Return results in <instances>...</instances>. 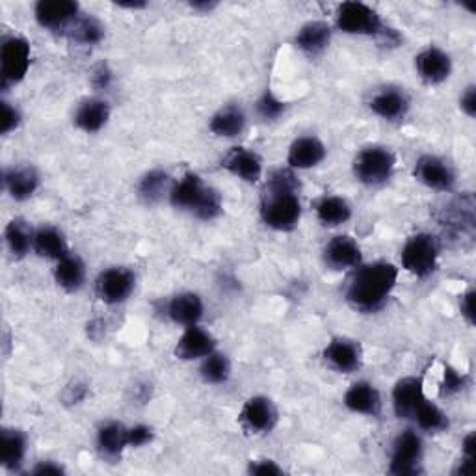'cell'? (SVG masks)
<instances>
[{
	"instance_id": "obj_1",
	"label": "cell",
	"mask_w": 476,
	"mask_h": 476,
	"mask_svg": "<svg viewBox=\"0 0 476 476\" xmlns=\"http://www.w3.org/2000/svg\"><path fill=\"white\" fill-rule=\"evenodd\" d=\"M261 220L273 231L289 233L302 220L300 184L294 170H273L261 195Z\"/></svg>"
},
{
	"instance_id": "obj_2",
	"label": "cell",
	"mask_w": 476,
	"mask_h": 476,
	"mask_svg": "<svg viewBox=\"0 0 476 476\" xmlns=\"http://www.w3.org/2000/svg\"><path fill=\"white\" fill-rule=\"evenodd\" d=\"M399 282V268L387 261L360 264L346 287V302L363 312L378 311Z\"/></svg>"
},
{
	"instance_id": "obj_3",
	"label": "cell",
	"mask_w": 476,
	"mask_h": 476,
	"mask_svg": "<svg viewBox=\"0 0 476 476\" xmlns=\"http://www.w3.org/2000/svg\"><path fill=\"white\" fill-rule=\"evenodd\" d=\"M170 203L177 211L188 213L197 220L211 222L222 214L223 203L216 188L207 184L197 174H184L170 190Z\"/></svg>"
},
{
	"instance_id": "obj_4",
	"label": "cell",
	"mask_w": 476,
	"mask_h": 476,
	"mask_svg": "<svg viewBox=\"0 0 476 476\" xmlns=\"http://www.w3.org/2000/svg\"><path fill=\"white\" fill-rule=\"evenodd\" d=\"M396 168V156L389 147L369 145L355 154L352 163V172L355 181L365 186L385 184Z\"/></svg>"
},
{
	"instance_id": "obj_5",
	"label": "cell",
	"mask_w": 476,
	"mask_h": 476,
	"mask_svg": "<svg viewBox=\"0 0 476 476\" xmlns=\"http://www.w3.org/2000/svg\"><path fill=\"white\" fill-rule=\"evenodd\" d=\"M440 252L438 238L430 233H417L408 238L401 252L402 268L422 280L438 270Z\"/></svg>"
},
{
	"instance_id": "obj_6",
	"label": "cell",
	"mask_w": 476,
	"mask_h": 476,
	"mask_svg": "<svg viewBox=\"0 0 476 476\" xmlns=\"http://www.w3.org/2000/svg\"><path fill=\"white\" fill-rule=\"evenodd\" d=\"M337 28L350 35H380L383 34V23L380 14L365 3L348 0L337 6L335 12Z\"/></svg>"
},
{
	"instance_id": "obj_7",
	"label": "cell",
	"mask_w": 476,
	"mask_h": 476,
	"mask_svg": "<svg viewBox=\"0 0 476 476\" xmlns=\"http://www.w3.org/2000/svg\"><path fill=\"white\" fill-rule=\"evenodd\" d=\"M422 438L415 430H404L392 443L389 472L396 476H412L421 472Z\"/></svg>"
},
{
	"instance_id": "obj_8",
	"label": "cell",
	"mask_w": 476,
	"mask_h": 476,
	"mask_svg": "<svg viewBox=\"0 0 476 476\" xmlns=\"http://www.w3.org/2000/svg\"><path fill=\"white\" fill-rule=\"evenodd\" d=\"M0 73H3V86L17 84L28 73L30 67V44L23 35H10L3 42L0 49Z\"/></svg>"
},
{
	"instance_id": "obj_9",
	"label": "cell",
	"mask_w": 476,
	"mask_h": 476,
	"mask_svg": "<svg viewBox=\"0 0 476 476\" xmlns=\"http://www.w3.org/2000/svg\"><path fill=\"white\" fill-rule=\"evenodd\" d=\"M136 287V275L129 268L112 266L103 270L95 282V293L103 303L117 305L129 300Z\"/></svg>"
},
{
	"instance_id": "obj_10",
	"label": "cell",
	"mask_w": 476,
	"mask_h": 476,
	"mask_svg": "<svg viewBox=\"0 0 476 476\" xmlns=\"http://www.w3.org/2000/svg\"><path fill=\"white\" fill-rule=\"evenodd\" d=\"M322 360L330 369L341 374H352L360 371L363 365V348L360 341L333 337L322 352Z\"/></svg>"
},
{
	"instance_id": "obj_11",
	"label": "cell",
	"mask_w": 476,
	"mask_h": 476,
	"mask_svg": "<svg viewBox=\"0 0 476 476\" xmlns=\"http://www.w3.org/2000/svg\"><path fill=\"white\" fill-rule=\"evenodd\" d=\"M78 15H81V6L74 0H39L34 8L37 25L51 32L71 28Z\"/></svg>"
},
{
	"instance_id": "obj_12",
	"label": "cell",
	"mask_w": 476,
	"mask_h": 476,
	"mask_svg": "<svg viewBox=\"0 0 476 476\" xmlns=\"http://www.w3.org/2000/svg\"><path fill=\"white\" fill-rule=\"evenodd\" d=\"M413 175L430 190L451 192L456 186V174L452 166L435 154H422L415 163Z\"/></svg>"
},
{
	"instance_id": "obj_13",
	"label": "cell",
	"mask_w": 476,
	"mask_h": 476,
	"mask_svg": "<svg viewBox=\"0 0 476 476\" xmlns=\"http://www.w3.org/2000/svg\"><path fill=\"white\" fill-rule=\"evenodd\" d=\"M238 421H241L243 428L248 433H270L277 424V408L268 396L257 394L246 401L241 415H238Z\"/></svg>"
},
{
	"instance_id": "obj_14",
	"label": "cell",
	"mask_w": 476,
	"mask_h": 476,
	"mask_svg": "<svg viewBox=\"0 0 476 476\" xmlns=\"http://www.w3.org/2000/svg\"><path fill=\"white\" fill-rule=\"evenodd\" d=\"M415 69L426 84L438 86L452 74V58L447 51L430 45L415 56Z\"/></svg>"
},
{
	"instance_id": "obj_15",
	"label": "cell",
	"mask_w": 476,
	"mask_h": 476,
	"mask_svg": "<svg viewBox=\"0 0 476 476\" xmlns=\"http://www.w3.org/2000/svg\"><path fill=\"white\" fill-rule=\"evenodd\" d=\"M216 350V339L211 332L203 330L200 324L184 328L181 339L175 344V357L181 362H195L205 360L209 353Z\"/></svg>"
},
{
	"instance_id": "obj_16",
	"label": "cell",
	"mask_w": 476,
	"mask_h": 476,
	"mask_svg": "<svg viewBox=\"0 0 476 476\" xmlns=\"http://www.w3.org/2000/svg\"><path fill=\"white\" fill-rule=\"evenodd\" d=\"M424 396V385L422 378L417 376H406L396 382L392 389V410L399 419L413 421L419 406L422 404Z\"/></svg>"
},
{
	"instance_id": "obj_17",
	"label": "cell",
	"mask_w": 476,
	"mask_h": 476,
	"mask_svg": "<svg viewBox=\"0 0 476 476\" xmlns=\"http://www.w3.org/2000/svg\"><path fill=\"white\" fill-rule=\"evenodd\" d=\"M410 104L412 103L404 88L396 86L378 90L369 101V108L372 110V114L385 119V122H401L410 112Z\"/></svg>"
},
{
	"instance_id": "obj_18",
	"label": "cell",
	"mask_w": 476,
	"mask_h": 476,
	"mask_svg": "<svg viewBox=\"0 0 476 476\" xmlns=\"http://www.w3.org/2000/svg\"><path fill=\"white\" fill-rule=\"evenodd\" d=\"M222 168H225L231 175L244 183L255 184L263 179V161L255 151L246 147H233L222 161Z\"/></svg>"
},
{
	"instance_id": "obj_19",
	"label": "cell",
	"mask_w": 476,
	"mask_h": 476,
	"mask_svg": "<svg viewBox=\"0 0 476 476\" xmlns=\"http://www.w3.org/2000/svg\"><path fill=\"white\" fill-rule=\"evenodd\" d=\"M324 263L332 270L357 268L363 263L362 246L350 234H337L324 248Z\"/></svg>"
},
{
	"instance_id": "obj_20",
	"label": "cell",
	"mask_w": 476,
	"mask_h": 476,
	"mask_svg": "<svg viewBox=\"0 0 476 476\" xmlns=\"http://www.w3.org/2000/svg\"><path fill=\"white\" fill-rule=\"evenodd\" d=\"M328 154L324 142L316 136L296 138L287 153V164L291 170H311L319 166Z\"/></svg>"
},
{
	"instance_id": "obj_21",
	"label": "cell",
	"mask_w": 476,
	"mask_h": 476,
	"mask_svg": "<svg viewBox=\"0 0 476 476\" xmlns=\"http://www.w3.org/2000/svg\"><path fill=\"white\" fill-rule=\"evenodd\" d=\"M344 406L352 413L376 417L382 412V394L369 382H355L344 392Z\"/></svg>"
},
{
	"instance_id": "obj_22",
	"label": "cell",
	"mask_w": 476,
	"mask_h": 476,
	"mask_svg": "<svg viewBox=\"0 0 476 476\" xmlns=\"http://www.w3.org/2000/svg\"><path fill=\"white\" fill-rule=\"evenodd\" d=\"M110 114L112 110H110L108 101L99 99V97H90L78 104L73 122L76 129H81L83 133L95 134L108 124Z\"/></svg>"
},
{
	"instance_id": "obj_23",
	"label": "cell",
	"mask_w": 476,
	"mask_h": 476,
	"mask_svg": "<svg viewBox=\"0 0 476 476\" xmlns=\"http://www.w3.org/2000/svg\"><path fill=\"white\" fill-rule=\"evenodd\" d=\"M168 316L170 321L179 324V326H193V324H200V321L203 319V312H205V305L200 294L195 293H181L175 294L170 302H168Z\"/></svg>"
},
{
	"instance_id": "obj_24",
	"label": "cell",
	"mask_w": 476,
	"mask_h": 476,
	"mask_svg": "<svg viewBox=\"0 0 476 476\" xmlns=\"http://www.w3.org/2000/svg\"><path fill=\"white\" fill-rule=\"evenodd\" d=\"M294 44L307 56H321L332 44V26L326 21H309L298 30Z\"/></svg>"
},
{
	"instance_id": "obj_25",
	"label": "cell",
	"mask_w": 476,
	"mask_h": 476,
	"mask_svg": "<svg viewBox=\"0 0 476 476\" xmlns=\"http://www.w3.org/2000/svg\"><path fill=\"white\" fill-rule=\"evenodd\" d=\"M39 184H42V177L34 166H17L6 170L5 174V188L15 202L30 200Z\"/></svg>"
},
{
	"instance_id": "obj_26",
	"label": "cell",
	"mask_w": 476,
	"mask_h": 476,
	"mask_svg": "<svg viewBox=\"0 0 476 476\" xmlns=\"http://www.w3.org/2000/svg\"><path fill=\"white\" fill-rule=\"evenodd\" d=\"M129 447V428L117 421H108L97 430V449L103 458L117 460Z\"/></svg>"
},
{
	"instance_id": "obj_27",
	"label": "cell",
	"mask_w": 476,
	"mask_h": 476,
	"mask_svg": "<svg viewBox=\"0 0 476 476\" xmlns=\"http://www.w3.org/2000/svg\"><path fill=\"white\" fill-rule=\"evenodd\" d=\"M246 122V114L241 106L225 104L211 117L209 129L218 138H236L244 133Z\"/></svg>"
},
{
	"instance_id": "obj_28",
	"label": "cell",
	"mask_w": 476,
	"mask_h": 476,
	"mask_svg": "<svg viewBox=\"0 0 476 476\" xmlns=\"http://www.w3.org/2000/svg\"><path fill=\"white\" fill-rule=\"evenodd\" d=\"M55 282L65 293L81 291L86 283V264H84V261L69 252L65 257H62L56 263Z\"/></svg>"
},
{
	"instance_id": "obj_29",
	"label": "cell",
	"mask_w": 476,
	"mask_h": 476,
	"mask_svg": "<svg viewBox=\"0 0 476 476\" xmlns=\"http://www.w3.org/2000/svg\"><path fill=\"white\" fill-rule=\"evenodd\" d=\"M26 435L15 428H3L0 431V465L5 469H19L26 456Z\"/></svg>"
},
{
	"instance_id": "obj_30",
	"label": "cell",
	"mask_w": 476,
	"mask_h": 476,
	"mask_svg": "<svg viewBox=\"0 0 476 476\" xmlns=\"http://www.w3.org/2000/svg\"><path fill=\"white\" fill-rule=\"evenodd\" d=\"M34 252L44 259L60 261L69 253L64 233L55 225L39 227L34 236Z\"/></svg>"
},
{
	"instance_id": "obj_31",
	"label": "cell",
	"mask_w": 476,
	"mask_h": 476,
	"mask_svg": "<svg viewBox=\"0 0 476 476\" xmlns=\"http://www.w3.org/2000/svg\"><path fill=\"white\" fill-rule=\"evenodd\" d=\"M314 213L324 227H339L352 218V205L341 195H324L314 205Z\"/></svg>"
},
{
	"instance_id": "obj_32",
	"label": "cell",
	"mask_w": 476,
	"mask_h": 476,
	"mask_svg": "<svg viewBox=\"0 0 476 476\" xmlns=\"http://www.w3.org/2000/svg\"><path fill=\"white\" fill-rule=\"evenodd\" d=\"M34 236L35 231L21 218H14L5 229L6 246L15 259H23L30 253V250H34Z\"/></svg>"
},
{
	"instance_id": "obj_33",
	"label": "cell",
	"mask_w": 476,
	"mask_h": 476,
	"mask_svg": "<svg viewBox=\"0 0 476 476\" xmlns=\"http://www.w3.org/2000/svg\"><path fill=\"white\" fill-rule=\"evenodd\" d=\"M172 186L174 183L164 170H151L140 179L138 195L147 205H154L158 202H163L164 197H170Z\"/></svg>"
},
{
	"instance_id": "obj_34",
	"label": "cell",
	"mask_w": 476,
	"mask_h": 476,
	"mask_svg": "<svg viewBox=\"0 0 476 476\" xmlns=\"http://www.w3.org/2000/svg\"><path fill=\"white\" fill-rule=\"evenodd\" d=\"M67 34L76 44L95 45L104 37V26L94 15H78V19L67 30Z\"/></svg>"
},
{
	"instance_id": "obj_35",
	"label": "cell",
	"mask_w": 476,
	"mask_h": 476,
	"mask_svg": "<svg viewBox=\"0 0 476 476\" xmlns=\"http://www.w3.org/2000/svg\"><path fill=\"white\" fill-rule=\"evenodd\" d=\"M200 374L205 383L222 385L231 378V362L229 357L218 350L209 353L205 360H202Z\"/></svg>"
},
{
	"instance_id": "obj_36",
	"label": "cell",
	"mask_w": 476,
	"mask_h": 476,
	"mask_svg": "<svg viewBox=\"0 0 476 476\" xmlns=\"http://www.w3.org/2000/svg\"><path fill=\"white\" fill-rule=\"evenodd\" d=\"M413 422L421 430L431 431V433H440V431H445L449 428L447 413L440 406H435L433 402H430L426 399L419 406V410H417V413L413 417Z\"/></svg>"
},
{
	"instance_id": "obj_37",
	"label": "cell",
	"mask_w": 476,
	"mask_h": 476,
	"mask_svg": "<svg viewBox=\"0 0 476 476\" xmlns=\"http://www.w3.org/2000/svg\"><path fill=\"white\" fill-rule=\"evenodd\" d=\"M255 108H257L259 117H263L264 122H275L277 117H282L285 114L287 104L280 97H277L270 88H266L263 92V95L257 99Z\"/></svg>"
},
{
	"instance_id": "obj_38",
	"label": "cell",
	"mask_w": 476,
	"mask_h": 476,
	"mask_svg": "<svg viewBox=\"0 0 476 476\" xmlns=\"http://www.w3.org/2000/svg\"><path fill=\"white\" fill-rule=\"evenodd\" d=\"M21 125V112L8 101L0 103V134H10Z\"/></svg>"
},
{
	"instance_id": "obj_39",
	"label": "cell",
	"mask_w": 476,
	"mask_h": 476,
	"mask_svg": "<svg viewBox=\"0 0 476 476\" xmlns=\"http://www.w3.org/2000/svg\"><path fill=\"white\" fill-rule=\"evenodd\" d=\"M467 383V376L458 372L456 369L452 367H445V372H443V383H441V394L443 396H451V394H456L460 392Z\"/></svg>"
},
{
	"instance_id": "obj_40",
	"label": "cell",
	"mask_w": 476,
	"mask_h": 476,
	"mask_svg": "<svg viewBox=\"0 0 476 476\" xmlns=\"http://www.w3.org/2000/svg\"><path fill=\"white\" fill-rule=\"evenodd\" d=\"M153 441V428L147 424H136L129 428V447L140 449Z\"/></svg>"
},
{
	"instance_id": "obj_41",
	"label": "cell",
	"mask_w": 476,
	"mask_h": 476,
	"mask_svg": "<svg viewBox=\"0 0 476 476\" xmlns=\"http://www.w3.org/2000/svg\"><path fill=\"white\" fill-rule=\"evenodd\" d=\"M250 474L255 476H282L285 474V471L277 465L273 460H255L250 463L248 467Z\"/></svg>"
},
{
	"instance_id": "obj_42",
	"label": "cell",
	"mask_w": 476,
	"mask_h": 476,
	"mask_svg": "<svg viewBox=\"0 0 476 476\" xmlns=\"http://www.w3.org/2000/svg\"><path fill=\"white\" fill-rule=\"evenodd\" d=\"M460 108L467 117H474L476 115V86L471 84L465 88V92L460 97Z\"/></svg>"
},
{
	"instance_id": "obj_43",
	"label": "cell",
	"mask_w": 476,
	"mask_h": 476,
	"mask_svg": "<svg viewBox=\"0 0 476 476\" xmlns=\"http://www.w3.org/2000/svg\"><path fill=\"white\" fill-rule=\"evenodd\" d=\"M460 311L463 319L472 326L474 324V291H469L460 300Z\"/></svg>"
},
{
	"instance_id": "obj_44",
	"label": "cell",
	"mask_w": 476,
	"mask_h": 476,
	"mask_svg": "<svg viewBox=\"0 0 476 476\" xmlns=\"http://www.w3.org/2000/svg\"><path fill=\"white\" fill-rule=\"evenodd\" d=\"M461 452H463V460L467 461L476 460V433L474 431L465 435V440L461 443Z\"/></svg>"
},
{
	"instance_id": "obj_45",
	"label": "cell",
	"mask_w": 476,
	"mask_h": 476,
	"mask_svg": "<svg viewBox=\"0 0 476 476\" xmlns=\"http://www.w3.org/2000/svg\"><path fill=\"white\" fill-rule=\"evenodd\" d=\"M110 81H112V71L108 69V65L101 64V65L95 69V73H94V84H95L97 88H108Z\"/></svg>"
},
{
	"instance_id": "obj_46",
	"label": "cell",
	"mask_w": 476,
	"mask_h": 476,
	"mask_svg": "<svg viewBox=\"0 0 476 476\" xmlns=\"http://www.w3.org/2000/svg\"><path fill=\"white\" fill-rule=\"evenodd\" d=\"M32 474H64V467L62 465H56L55 461H39L34 469H32Z\"/></svg>"
},
{
	"instance_id": "obj_47",
	"label": "cell",
	"mask_w": 476,
	"mask_h": 476,
	"mask_svg": "<svg viewBox=\"0 0 476 476\" xmlns=\"http://www.w3.org/2000/svg\"><path fill=\"white\" fill-rule=\"evenodd\" d=\"M193 10H202V12H211L216 8V3H192Z\"/></svg>"
}]
</instances>
